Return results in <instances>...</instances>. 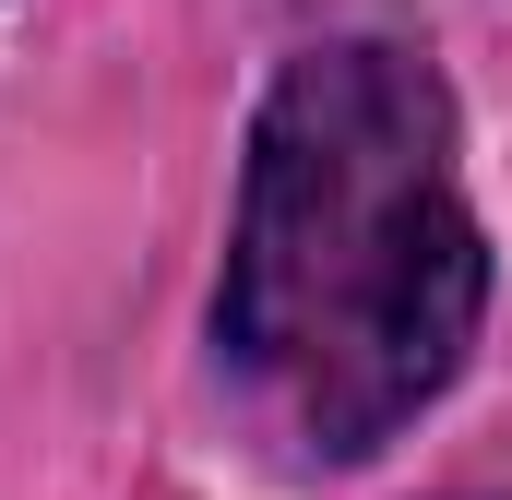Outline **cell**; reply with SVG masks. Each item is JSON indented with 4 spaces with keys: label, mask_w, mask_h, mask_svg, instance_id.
<instances>
[{
    "label": "cell",
    "mask_w": 512,
    "mask_h": 500,
    "mask_svg": "<svg viewBox=\"0 0 512 500\" xmlns=\"http://www.w3.org/2000/svg\"><path fill=\"white\" fill-rule=\"evenodd\" d=\"M489 310V239L465 203L453 96L405 36H322L274 72L239 167L215 334L251 417L358 465L441 405Z\"/></svg>",
    "instance_id": "obj_1"
}]
</instances>
